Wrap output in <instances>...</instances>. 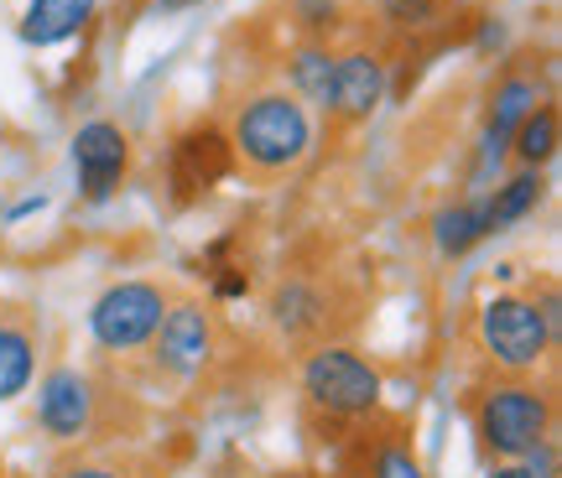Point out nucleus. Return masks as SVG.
Wrapping results in <instances>:
<instances>
[{
    "label": "nucleus",
    "instance_id": "obj_1",
    "mask_svg": "<svg viewBox=\"0 0 562 478\" xmlns=\"http://www.w3.org/2000/svg\"><path fill=\"white\" fill-rule=\"evenodd\" d=\"M474 437L490 463H526L552 447L558 432V396L537 375H501L474 396Z\"/></svg>",
    "mask_w": 562,
    "mask_h": 478
},
{
    "label": "nucleus",
    "instance_id": "obj_2",
    "mask_svg": "<svg viewBox=\"0 0 562 478\" xmlns=\"http://www.w3.org/2000/svg\"><path fill=\"white\" fill-rule=\"evenodd\" d=\"M224 136L250 178H286L313 151V110L286 89H261V94L235 104V120Z\"/></svg>",
    "mask_w": 562,
    "mask_h": 478
},
{
    "label": "nucleus",
    "instance_id": "obj_3",
    "mask_svg": "<svg viewBox=\"0 0 562 478\" xmlns=\"http://www.w3.org/2000/svg\"><path fill=\"white\" fill-rule=\"evenodd\" d=\"M474 343L501 375H542L558 354V297L495 292L474 312Z\"/></svg>",
    "mask_w": 562,
    "mask_h": 478
},
{
    "label": "nucleus",
    "instance_id": "obj_4",
    "mask_svg": "<svg viewBox=\"0 0 562 478\" xmlns=\"http://www.w3.org/2000/svg\"><path fill=\"white\" fill-rule=\"evenodd\" d=\"M297 385L307 406L328 421H370L385 400L381 364L355 343L318 339L297 364Z\"/></svg>",
    "mask_w": 562,
    "mask_h": 478
},
{
    "label": "nucleus",
    "instance_id": "obj_5",
    "mask_svg": "<svg viewBox=\"0 0 562 478\" xmlns=\"http://www.w3.org/2000/svg\"><path fill=\"white\" fill-rule=\"evenodd\" d=\"M172 307V292L151 276H121L110 281L100 297L89 301L83 312V328H89V343L110 358H131V354H146L151 333L161 328Z\"/></svg>",
    "mask_w": 562,
    "mask_h": 478
},
{
    "label": "nucleus",
    "instance_id": "obj_6",
    "mask_svg": "<svg viewBox=\"0 0 562 478\" xmlns=\"http://www.w3.org/2000/svg\"><path fill=\"white\" fill-rule=\"evenodd\" d=\"M214 358H220V318H214V307H203L193 297L172 301L161 328L146 343L151 375L167 379V385H199L214 369Z\"/></svg>",
    "mask_w": 562,
    "mask_h": 478
},
{
    "label": "nucleus",
    "instance_id": "obj_7",
    "mask_svg": "<svg viewBox=\"0 0 562 478\" xmlns=\"http://www.w3.org/2000/svg\"><path fill=\"white\" fill-rule=\"evenodd\" d=\"M100 379L89 375L83 364H53L37 375V406H32V421L47 442L58 447H79V442L94 437L100 426Z\"/></svg>",
    "mask_w": 562,
    "mask_h": 478
},
{
    "label": "nucleus",
    "instance_id": "obj_8",
    "mask_svg": "<svg viewBox=\"0 0 562 478\" xmlns=\"http://www.w3.org/2000/svg\"><path fill=\"white\" fill-rule=\"evenodd\" d=\"M74 172L83 203H110L131 172V136L115 120H89L74 130Z\"/></svg>",
    "mask_w": 562,
    "mask_h": 478
},
{
    "label": "nucleus",
    "instance_id": "obj_9",
    "mask_svg": "<svg viewBox=\"0 0 562 478\" xmlns=\"http://www.w3.org/2000/svg\"><path fill=\"white\" fill-rule=\"evenodd\" d=\"M266 322L286 343H318L334 322V297L318 276H281L266 297Z\"/></svg>",
    "mask_w": 562,
    "mask_h": 478
},
{
    "label": "nucleus",
    "instance_id": "obj_10",
    "mask_svg": "<svg viewBox=\"0 0 562 478\" xmlns=\"http://www.w3.org/2000/svg\"><path fill=\"white\" fill-rule=\"evenodd\" d=\"M385 100V62L381 53L370 47H349V53H334V79H328V115L344 120V125H360L381 110Z\"/></svg>",
    "mask_w": 562,
    "mask_h": 478
},
{
    "label": "nucleus",
    "instance_id": "obj_11",
    "mask_svg": "<svg viewBox=\"0 0 562 478\" xmlns=\"http://www.w3.org/2000/svg\"><path fill=\"white\" fill-rule=\"evenodd\" d=\"M229 167H235V151H229V136L220 125H193L172 146V187H178V198L214 193L229 178Z\"/></svg>",
    "mask_w": 562,
    "mask_h": 478
},
{
    "label": "nucleus",
    "instance_id": "obj_12",
    "mask_svg": "<svg viewBox=\"0 0 562 478\" xmlns=\"http://www.w3.org/2000/svg\"><path fill=\"white\" fill-rule=\"evenodd\" d=\"M42 328L21 312H0V406H11L37 385Z\"/></svg>",
    "mask_w": 562,
    "mask_h": 478
},
{
    "label": "nucleus",
    "instance_id": "obj_13",
    "mask_svg": "<svg viewBox=\"0 0 562 478\" xmlns=\"http://www.w3.org/2000/svg\"><path fill=\"white\" fill-rule=\"evenodd\" d=\"M94 11L100 0H26L16 32L26 47H63L94 21Z\"/></svg>",
    "mask_w": 562,
    "mask_h": 478
},
{
    "label": "nucleus",
    "instance_id": "obj_14",
    "mask_svg": "<svg viewBox=\"0 0 562 478\" xmlns=\"http://www.w3.org/2000/svg\"><path fill=\"white\" fill-rule=\"evenodd\" d=\"M490 235H495V229H490L484 198H459L432 214V244H438L442 260H463L469 250H480Z\"/></svg>",
    "mask_w": 562,
    "mask_h": 478
},
{
    "label": "nucleus",
    "instance_id": "obj_15",
    "mask_svg": "<svg viewBox=\"0 0 562 478\" xmlns=\"http://www.w3.org/2000/svg\"><path fill=\"white\" fill-rule=\"evenodd\" d=\"M542 104L537 94V79H526V73H505L495 83V100H490V125H484V157H501L505 146H510V130L521 125L531 110Z\"/></svg>",
    "mask_w": 562,
    "mask_h": 478
},
{
    "label": "nucleus",
    "instance_id": "obj_16",
    "mask_svg": "<svg viewBox=\"0 0 562 478\" xmlns=\"http://www.w3.org/2000/svg\"><path fill=\"white\" fill-rule=\"evenodd\" d=\"M542 198H547V178H542V172H531V167H521V172H516V178H505L495 193H484L490 229H495V235H505V229L526 224L537 208H542Z\"/></svg>",
    "mask_w": 562,
    "mask_h": 478
},
{
    "label": "nucleus",
    "instance_id": "obj_17",
    "mask_svg": "<svg viewBox=\"0 0 562 478\" xmlns=\"http://www.w3.org/2000/svg\"><path fill=\"white\" fill-rule=\"evenodd\" d=\"M558 140H562V125H558V110H552V104H537V110H531V115L521 120V125H516V130H510V146H505V151H510V157L521 161V167H531V172H542L547 161L558 157Z\"/></svg>",
    "mask_w": 562,
    "mask_h": 478
},
{
    "label": "nucleus",
    "instance_id": "obj_18",
    "mask_svg": "<svg viewBox=\"0 0 562 478\" xmlns=\"http://www.w3.org/2000/svg\"><path fill=\"white\" fill-rule=\"evenodd\" d=\"M328 79H334V47L323 42H302L286 58V94H297L302 104H328Z\"/></svg>",
    "mask_w": 562,
    "mask_h": 478
},
{
    "label": "nucleus",
    "instance_id": "obj_19",
    "mask_svg": "<svg viewBox=\"0 0 562 478\" xmlns=\"http://www.w3.org/2000/svg\"><path fill=\"white\" fill-rule=\"evenodd\" d=\"M364 478H432L427 474V463L406 447V442L385 437L375 453H370V463H364Z\"/></svg>",
    "mask_w": 562,
    "mask_h": 478
},
{
    "label": "nucleus",
    "instance_id": "obj_20",
    "mask_svg": "<svg viewBox=\"0 0 562 478\" xmlns=\"http://www.w3.org/2000/svg\"><path fill=\"white\" fill-rule=\"evenodd\" d=\"M214 297L220 301H240V297H250V271L245 265H214Z\"/></svg>",
    "mask_w": 562,
    "mask_h": 478
},
{
    "label": "nucleus",
    "instance_id": "obj_21",
    "mask_svg": "<svg viewBox=\"0 0 562 478\" xmlns=\"http://www.w3.org/2000/svg\"><path fill=\"white\" fill-rule=\"evenodd\" d=\"M385 16L396 21V26H412V32H417V26H427V21L438 16V5H432V0H385Z\"/></svg>",
    "mask_w": 562,
    "mask_h": 478
},
{
    "label": "nucleus",
    "instance_id": "obj_22",
    "mask_svg": "<svg viewBox=\"0 0 562 478\" xmlns=\"http://www.w3.org/2000/svg\"><path fill=\"white\" fill-rule=\"evenodd\" d=\"M53 478H131V468H121L110 458H79V463H63Z\"/></svg>",
    "mask_w": 562,
    "mask_h": 478
},
{
    "label": "nucleus",
    "instance_id": "obj_23",
    "mask_svg": "<svg viewBox=\"0 0 562 478\" xmlns=\"http://www.w3.org/2000/svg\"><path fill=\"white\" fill-rule=\"evenodd\" d=\"M292 5H297V21L307 32H323L339 21V0H292Z\"/></svg>",
    "mask_w": 562,
    "mask_h": 478
},
{
    "label": "nucleus",
    "instance_id": "obj_24",
    "mask_svg": "<svg viewBox=\"0 0 562 478\" xmlns=\"http://www.w3.org/2000/svg\"><path fill=\"white\" fill-rule=\"evenodd\" d=\"M490 478H542V474H537L531 463H495V468H490Z\"/></svg>",
    "mask_w": 562,
    "mask_h": 478
},
{
    "label": "nucleus",
    "instance_id": "obj_25",
    "mask_svg": "<svg viewBox=\"0 0 562 478\" xmlns=\"http://www.w3.org/2000/svg\"><path fill=\"white\" fill-rule=\"evenodd\" d=\"M193 5H203V0H157V11H172V16H178V11H193Z\"/></svg>",
    "mask_w": 562,
    "mask_h": 478
}]
</instances>
